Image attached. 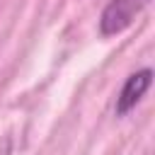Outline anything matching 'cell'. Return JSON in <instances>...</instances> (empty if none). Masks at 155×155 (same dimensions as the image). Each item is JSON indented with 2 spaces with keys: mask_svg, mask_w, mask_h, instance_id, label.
<instances>
[{
  "mask_svg": "<svg viewBox=\"0 0 155 155\" xmlns=\"http://www.w3.org/2000/svg\"><path fill=\"white\" fill-rule=\"evenodd\" d=\"M150 82H153V70L150 68H140L136 73H131L124 82V87L119 90L116 94V104H114V111L116 116H126L131 109H136V104L145 97V92L150 90Z\"/></svg>",
  "mask_w": 155,
  "mask_h": 155,
  "instance_id": "cell-2",
  "label": "cell"
},
{
  "mask_svg": "<svg viewBox=\"0 0 155 155\" xmlns=\"http://www.w3.org/2000/svg\"><path fill=\"white\" fill-rule=\"evenodd\" d=\"M0 155H12V140L10 138H2L0 140Z\"/></svg>",
  "mask_w": 155,
  "mask_h": 155,
  "instance_id": "cell-3",
  "label": "cell"
},
{
  "mask_svg": "<svg viewBox=\"0 0 155 155\" xmlns=\"http://www.w3.org/2000/svg\"><path fill=\"white\" fill-rule=\"evenodd\" d=\"M150 5V0H109L99 15V34L114 36L133 24V19Z\"/></svg>",
  "mask_w": 155,
  "mask_h": 155,
  "instance_id": "cell-1",
  "label": "cell"
}]
</instances>
